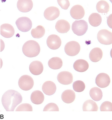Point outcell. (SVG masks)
<instances>
[{"label":"cell","mask_w":112,"mask_h":120,"mask_svg":"<svg viewBox=\"0 0 112 120\" xmlns=\"http://www.w3.org/2000/svg\"><path fill=\"white\" fill-rule=\"evenodd\" d=\"M23 98L17 91L10 90L6 91L3 95L2 102L7 111H14L15 108L22 103Z\"/></svg>","instance_id":"1"},{"label":"cell","mask_w":112,"mask_h":120,"mask_svg":"<svg viewBox=\"0 0 112 120\" xmlns=\"http://www.w3.org/2000/svg\"><path fill=\"white\" fill-rule=\"evenodd\" d=\"M23 53L29 58H33L38 56L40 52V47L38 42L34 40L27 41L22 48Z\"/></svg>","instance_id":"2"},{"label":"cell","mask_w":112,"mask_h":120,"mask_svg":"<svg viewBox=\"0 0 112 120\" xmlns=\"http://www.w3.org/2000/svg\"><path fill=\"white\" fill-rule=\"evenodd\" d=\"M88 28V23L84 20L75 21L72 24V30L77 36L84 35L86 33Z\"/></svg>","instance_id":"3"},{"label":"cell","mask_w":112,"mask_h":120,"mask_svg":"<svg viewBox=\"0 0 112 120\" xmlns=\"http://www.w3.org/2000/svg\"><path fill=\"white\" fill-rule=\"evenodd\" d=\"M18 29L23 32H28L32 27V22L28 17H22L19 18L15 22Z\"/></svg>","instance_id":"4"},{"label":"cell","mask_w":112,"mask_h":120,"mask_svg":"<svg viewBox=\"0 0 112 120\" xmlns=\"http://www.w3.org/2000/svg\"><path fill=\"white\" fill-rule=\"evenodd\" d=\"M18 84L21 89L24 91H28L33 88L34 82L33 78L30 76L24 75L20 77Z\"/></svg>","instance_id":"5"},{"label":"cell","mask_w":112,"mask_h":120,"mask_svg":"<svg viewBox=\"0 0 112 120\" xmlns=\"http://www.w3.org/2000/svg\"><path fill=\"white\" fill-rule=\"evenodd\" d=\"M97 38L103 45H111L112 44V33L107 30H101L98 31Z\"/></svg>","instance_id":"6"},{"label":"cell","mask_w":112,"mask_h":120,"mask_svg":"<svg viewBox=\"0 0 112 120\" xmlns=\"http://www.w3.org/2000/svg\"><path fill=\"white\" fill-rule=\"evenodd\" d=\"M65 51L66 54L70 56H76L81 50V46L75 41H71L68 42L65 46Z\"/></svg>","instance_id":"7"},{"label":"cell","mask_w":112,"mask_h":120,"mask_svg":"<svg viewBox=\"0 0 112 120\" xmlns=\"http://www.w3.org/2000/svg\"><path fill=\"white\" fill-rule=\"evenodd\" d=\"M110 77L105 73H100L96 77L95 82L97 86L101 88L107 87L110 83Z\"/></svg>","instance_id":"8"},{"label":"cell","mask_w":112,"mask_h":120,"mask_svg":"<svg viewBox=\"0 0 112 120\" xmlns=\"http://www.w3.org/2000/svg\"><path fill=\"white\" fill-rule=\"evenodd\" d=\"M62 44L60 37L55 34H52L47 38L46 44L48 47L52 50H56L59 48Z\"/></svg>","instance_id":"9"},{"label":"cell","mask_w":112,"mask_h":120,"mask_svg":"<svg viewBox=\"0 0 112 120\" xmlns=\"http://www.w3.org/2000/svg\"><path fill=\"white\" fill-rule=\"evenodd\" d=\"M60 15V11L58 8L51 6L46 8L44 11V15L45 19L53 21L57 19Z\"/></svg>","instance_id":"10"},{"label":"cell","mask_w":112,"mask_h":120,"mask_svg":"<svg viewBox=\"0 0 112 120\" xmlns=\"http://www.w3.org/2000/svg\"><path fill=\"white\" fill-rule=\"evenodd\" d=\"M57 79L60 84L63 85H69L73 82V76L70 72L63 71L58 74Z\"/></svg>","instance_id":"11"},{"label":"cell","mask_w":112,"mask_h":120,"mask_svg":"<svg viewBox=\"0 0 112 120\" xmlns=\"http://www.w3.org/2000/svg\"><path fill=\"white\" fill-rule=\"evenodd\" d=\"M72 18L75 20H79L84 17L85 10L83 7L79 4L74 5L72 7L70 11Z\"/></svg>","instance_id":"12"},{"label":"cell","mask_w":112,"mask_h":120,"mask_svg":"<svg viewBox=\"0 0 112 120\" xmlns=\"http://www.w3.org/2000/svg\"><path fill=\"white\" fill-rule=\"evenodd\" d=\"M17 6L19 11L27 13L31 11L33 4L31 0H19L17 2Z\"/></svg>","instance_id":"13"},{"label":"cell","mask_w":112,"mask_h":120,"mask_svg":"<svg viewBox=\"0 0 112 120\" xmlns=\"http://www.w3.org/2000/svg\"><path fill=\"white\" fill-rule=\"evenodd\" d=\"M13 27L9 24H4L0 26V34L4 38H11L15 34Z\"/></svg>","instance_id":"14"},{"label":"cell","mask_w":112,"mask_h":120,"mask_svg":"<svg viewBox=\"0 0 112 120\" xmlns=\"http://www.w3.org/2000/svg\"><path fill=\"white\" fill-rule=\"evenodd\" d=\"M29 70L34 75H39L42 73L44 70V66L40 61L35 60L33 61L29 66Z\"/></svg>","instance_id":"15"},{"label":"cell","mask_w":112,"mask_h":120,"mask_svg":"<svg viewBox=\"0 0 112 120\" xmlns=\"http://www.w3.org/2000/svg\"><path fill=\"white\" fill-rule=\"evenodd\" d=\"M42 90L45 94L50 96L55 93L57 90V87L53 82L48 81L43 84L42 86Z\"/></svg>","instance_id":"16"},{"label":"cell","mask_w":112,"mask_h":120,"mask_svg":"<svg viewBox=\"0 0 112 120\" xmlns=\"http://www.w3.org/2000/svg\"><path fill=\"white\" fill-rule=\"evenodd\" d=\"M70 26L69 22L65 20H59L56 22L55 28L58 33H66L70 29Z\"/></svg>","instance_id":"17"},{"label":"cell","mask_w":112,"mask_h":120,"mask_svg":"<svg viewBox=\"0 0 112 120\" xmlns=\"http://www.w3.org/2000/svg\"><path fill=\"white\" fill-rule=\"evenodd\" d=\"M74 69L76 71L79 72L86 71L89 68L88 63L86 60L80 59L76 60L73 65Z\"/></svg>","instance_id":"18"},{"label":"cell","mask_w":112,"mask_h":120,"mask_svg":"<svg viewBox=\"0 0 112 120\" xmlns=\"http://www.w3.org/2000/svg\"><path fill=\"white\" fill-rule=\"evenodd\" d=\"M44 95L43 93L39 90H35L32 93L30 99L32 103L39 105L42 104L44 100Z\"/></svg>","instance_id":"19"},{"label":"cell","mask_w":112,"mask_h":120,"mask_svg":"<svg viewBox=\"0 0 112 120\" xmlns=\"http://www.w3.org/2000/svg\"><path fill=\"white\" fill-rule=\"evenodd\" d=\"M76 98L75 93L73 90H67L63 92L61 98L63 102L66 104H70L73 102Z\"/></svg>","instance_id":"20"},{"label":"cell","mask_w":112,"mask_h":120,"mask_svg":"<svg viewBox=\"0 0 112 120\" xmlns=\"http://www.w3.org/2000/svg\"><path fill=\"white\" fill-rule=\"evenodd\" d=\"M102 50L99 48H95L91 50L89 53V58L93 62L99 61L103 57Z\"/></svg>","instance_id":"21"},{"label":"cell","mask_w":112,"mask_h":120,"mask_svg":"<svg viewBox=\"0 0 112 120\" xmlns=\"http://www.w3.org/2000/svg\"><path fill=\"white\" fill-rule=\"evenodd\" d=\"M102 20L101 15L96 13H93L89 18V22L90 24L94 27L99 26L102 22Z\"/></svg>","instance_id":"22"},{"label":"cell","mask_w":112,"mask_h":120,"mask_svg":"<svg viewBox=\"0 0 112 120\" xmlns=\"http://www.w3.org/2000/svg\"><path fill=\"white\" fill-rule=\"evenodd\" d=\"M62 65L63 62L61 59L57 57L52 58L48 62V66L52 69H59L62 67Z\"/></svg>","instance_id":"23"},{"label":"cell","mask_w":112,"mask_h":120,"mask_svg":"<svg viewBox=\"0 0 112 120\" xmlns=\"http://www.w3.org/2000/svg\"><path fill=\"white\" fill-rule=\"evenodd\" d=\"M83 111H97L98 107L96 102L92 100L85 101L83 105Z\"/></svg>","instance_id":"24"},{"label":"cell","mask_w":112,"mask_h":120,"mask_svg":"<svg viewBox=\"0 0 112 120\" xmlns=\"http://www.w3.org/2000/svg\"><path fill=\"white\" fill-rule=\"evenodd\" d=\"M90 97L95 101H99L102 99L103 92L100 88L94 87L91 89L89 93Z\"/></svg>","instance_id":"25"},{"label":"cell","mask_w":112,"mask_h":120,"mask_svg":"<svg viewBox=\"0 0 112 120\" xmlns=\"http://www.w3.org/2000/svg\"><path fill=\"white\" fill-rule=\"evenodd\" d=\"M44 28L42 26H38L31 31V34L34 38L39 39L43 37L45 34Z\"/></svg>","instance_id":"26"},{"label":"cell","mask_w":112,"mask_h":120,"mask_svg":"<svg viewBox=\"0 0 112 120\" xmlns=\"http://www.w3.org/2000/svg\"><path fill=\"white\" fill-rule=\"evenodd\" d=\"M96 9L98 13H107L110 10V6L108 2L105 0H100L97 3Z\"/></svg>","instance_id":"27"},{"label":"cell","mask_w":112,"mask_h":120,"mask_svg":"<svg viewBox=\"0 0 112 120\" xmlns=\"http://www.w3.org/2000/svg\"><path fill=\"white\" fill-rule=\"evenodd\" d=\"M85 85L83 81L81 80L76 81L73 83V88L76 92L80 93L85 90Z\"/></svg>","instance_id":"28"},{"label":"cell","mask_w":112,"mask_h":120,"mask_svg":"<svg viewBox=\"0 0 112 120\" xmlns=\"http://www.w3.org/2000/svg\"><path fill=\"white\" fill-rule=\"evenodd\" d=\"M33 108L30 104L24 103L18 106L16 111H33Z\"/></svg>","instance_id":"29"},{"label":"cell","mask_w":112,"mask_h":120,"mask_svg":"<svg viewBox=\"0 0 112 120\" xmlns=\"http://www.w3.org/2000/svg\"><path fill=\"white\" fill-rule=\"evenodd\" d=\"M59 111V109L56 104L50 103L48 104L45 106L43 111Z\"/></svg>","instance_id":"30"},{"label":"cell","mask_w":112,"mask_h":120,"mask_svg":"<svg viewBox=\"0 0 112 120\" xmlns=\"http://www.w3.org/2000/svg\"><path fill=\"white\" fill-rule=\"evenodd\" d=\"M101 111H112V103L109 101H105L100 107Z\"/></svg>","instance_id":"31"},{"label":"cell","mask_w":112,"mask_h":120,"mask_svg":"<svg viewBox=\"0 0 112 120\" xmlns=\"http://www.w3.org/2000/svg\"><path fill=\"white\" fill-rule=\"evenodd\" d=\"M57 2L61 8L64 10L68 9L70 5L68 0H58Z\"/></svg>","instance_id":"32"}]
</instances>
